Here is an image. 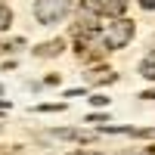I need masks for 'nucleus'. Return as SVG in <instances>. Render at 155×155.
Returning a JSON list of instances; mask_svg holds the SVG:
<instances>
[{
	"mask_svg": "<svg viewBox=\"0 0 155 155\" xmlns=\"http://www.w3.org/2000/svg\"><path fill=\"white\" fill-rule=\"evenodd\" d=\"M9 25H12V12H9L6 3H0V31H6Z\"/></svg>",
	"mask_w": 155,
	"mask_h": 155,
	"instance_id": "obj_9",
	"label": "nucleus"
},
{
	"mask_svg": "<svg viewBox=\"0 0 155 155\" xmlns=\"http://www.w3.org/2000/svg\"><path fill=\"white\" fill-rule=\"evenodd\" d=\"M84 3H93V0H84Z\"/></svg>",
	"mask_w": 155,
	"mask_h": 155,
	"instance_id": "obj_13",
	"label": "nucleus"
},
{
	"mask_svg": "<svg viewBox=\"0 0 155 155\" xmlns=\"http://www.w3.org/2000/svg\"><path fill=\"white\" fill-rule=\"evenodd\" d=\"M137 155H155V146H149L146 152H137Z\"/></svg>",
	"mask_w": 155,
	"mask_h": 155,
	"instance_id": "obj_12",
	"label": "nucleus"
},
{
	"mask_svg": "<svg viewBox=\"0 0 155 155\" xmlns=\"http://www.w3.org/2000/svg\"><path fill=\"white\" fill-rule=\"evenodd\" d=\"M68 9H71L68 0H37L34 3V19L41 25H56V22H62L68 16Z\"/></svg>",
	"mask_w": 155,
	"mask_h": 155,
	"instance_id": "obj_2",
	"label": "nucleus"
},
{
	"mask_svg": "<svg viewBox=\"0 0 155 155\" xmlns=\"http://www.w3.org/2000/svg\"><path fill=\"white\" fill-rule=\"evenodd\" d=\"M99 134H127V137H152V130H143V127H112V124H102Z\"/></svg>",
	"mask_w": 155,
	"mask_h": 155,
	"instance_id": "obj_6",
	"label": "nucleus"
},
{
	"mask_svg": "<svg viewBox=\"0 0 155 155\" xmlns=\"http://www.w3.org/2000/svg\"><path fill=\"white\" fill-rule=\"evenodd\" d=\"M140 74L149 78V81H155V50H152V53H149L143 62H140Z\"/></svg>",
	"mask_w": 155,
	"mask_h": 155,
	"instance_id": "obj_8",
	"label": "nucleus"
},
{
	"mask_svg": "<svg viewBox=\"0 0 155 155\" xmlns=\"http://www.w3.org/2000/svg\"><path fill=\"white\" fill-rule=\"evenodd\" d=\"M0 93H3V87H0Z\"/></svg>",
	"mask_w": 155,
	"mask_h": 155,
	"instance_id": "obj_14",
	"label": "nucleus"
},
{
	"mask_svg": "<svg viewBox=\"0 0 155 155\" xmlns=\"http://www.w3.org/2000/svg\"><path fill=\"white\" fill-rule=\"evenodd\" d=\"M140 6L143 9H155V0H140Z\"/></svg>",
	"mask_w": 155,
	"mask_h": 155,
	"instance_id": "obj_10",
	"label": "nucleus"
},
{
	"mask_svg": "<svg viewBox=\"0 0 155 155\" xmlns=\"http://www.w3.org/2000/svg\"><path fill=\"white\" fill-rule=\"evenodd\" d=\"M68 155H102V152H68Z\"/></svg>",
	"mask_w": 155,
	"mask_h": 155,
	"instance_id": "obj_11",
	"label": "nucleus"
},
{
	"mask_svg": "<svg viewBox=\"0 0 155 155\" xmlns=\"http://www.w3.org/2000/svg\"><path fill=\"white\" fill-rule=\"evenodd\" d=\"M0 50H3V47H0Z\"/></svg>",
	"mask_w": 155,
	"mask_h": 155,
	"instance_id": "obj_15",
	"label": "nucleus"
},
{
	"mask_svg": "<svg viewBox=\"0 0 155 155\" xmlns=\"http://www.w3.org/2000/svg\"><path fill=\"white\" fill-rule=\"evenodd\" d=\"M62 50H65V44H62L59 37H56V41H47V44H37V47H34V56H41V59H50V56H59Z\"/></svg>",
	"mask_w": 155,
	"mask_h": 155,
	"instance_id": "obj_5",
	"label": "nucleus"
},
{
	"mask_svg": "<svg viewBox=\"0 0 155 155\" xmlns=\"http://www.w3.org/2000/svg\"><path fill=\"white\" fill-rule=\"evenodd\" d=\"M74 47L84 59H99L109 53V41H106V31L93 28V25H84V28H74Z\"/></svg>",
	"mask_w": 155,
	"mask_h": 155,
	"instance_id": "obj_1",
	"label": "nucleus"
},
{
	"mask_svg": "<svg viewBox=\"0 0 155 155\" xmlns=\"http://www.w3.org/2000/svg\"><path fill=\"white\" fill-rule=\"evenodd\" d=\"M96 16H106V19H121V12L127 9V0H93L87 3Z\"/></svg>",
	"mask_w": 155,
	"mask_h": 155,
	"instance_id": "obj_4",
	"label": "nucleus"
},
{
	"mask_svg": "<svg viewBox=\"0 0 155 155\" xmlns=\"http://www.w3.org/2000/svg\"><path fill=\"white\" fill-rule=\"evenodd\" d=\"M53 137H59V140H78V143L93 140V134H84V130H53Z\"/></svg>",
	"mask_w": 155,
	"mask_h": 155,
	"instance_id": "obj_7",
	"label": "nucleus"
},
{
	"mask_svg": "<svg viewBox=\"0 0 155 155\" xmlns=\"http://www.w3.org/2000/svg\"><path fill=\"white\" fill-rule=\"evenodd\" d=\"M106 41L112 50H121L134 41V22H127V19H115L109 22V28H106Z\"/></svg>",
	"mask_w": 155,
	"mask_h": 155,
	"instance_id": "obj_3",
	"label": "nucleus"
}]
</instances>
